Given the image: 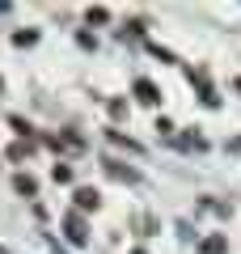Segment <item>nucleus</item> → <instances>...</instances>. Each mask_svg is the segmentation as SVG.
<instances>
[{
    "label": "nucleus",
    "instance_id": "39448f33",
    "mask_svg": "<svg viewBox=\"0 0 241 254\" xmlns=\"http://www.w3.org/2000/svg\"><path fill=\"white\" fill-rule=\"evenodd\" d=\"M106 170H110V178H123V182H135V174L131 170H123L119 161H106Z\"/></svg>",
    "mask_w": 241,
    "mask_h": 254
},
{
    "label": "nucleus",
    "instance_id": "f03ea898",
    "mask_svg": "<svg viewBox=\"0 0 241 254\" xmlns=\"http://www.w3.org/2000/svg\"><path fill=\"white\" fill-rule=\"evenodd\" d=\"M135 93H140V102H148V106H157V102H161V89L152 81H135Z\"/></svg>",
    "mask_w": 241,
    "mask_h": 254
},
{
    "label": "nucleus",
    "instance_id": "7ed1b4c3",
    "mask_svg": "<svg viewBox=\"0 0 241 254\" xmlns=\"http://www.w3.org/2000/svg\"><path fill=\"white\" fill-rule=\"evenodd\" d=\"M13 187H17L21 195H30V199L38 195V182H34V178H26V174H17V178H13Z\"/></svg>",
    "mask_w": 241,
    "mask_h": 254
},
{
    "label": "nucleus",
    "instance_id": "20e7f679",
    "mask_svg": "<svg viewBox=\"0 0 241 254\" xmlns=\"http://www.w3.org/2000/svg\"><path fill=\"white\" fill-rule=\"evenodd\" d=\"M13 43H17V47H34V43H38V30H17Z\"/></svg>",
    "mask_w": 241,
    "mask_h": 254
},
{
    "label": "nucleus",
    "instance_id": "1a4fd4ad",
    "mask_svg": "<svg viewBox=\"0 0 241 254\" xmlns=\"http://www.w3.org/2000/svg\"><path fill=\"white\" fill-rule=\"evenodd\" d=\"M135 254H144V250H135Z\"/></svg>",
    "mask_w": 241,
    "mask_h": 254
},
{
    "label": "nucleus",
    "instance_id": "6e6552de",
    "mask_svg": "<svg viewBox=\"0 0 241 254\" xmlns=\"http://www.w3.org/2000/svg\"><path fill=\"white\" fill-rule=\"evenodd\" d=\"M0 93H4V85H0Z\"/></svg>",
    "mask_w": 241,
    "mask_h": 254
},
{
    "label": "nucleus",
    "instance_id": "0eeeda50",
    "mask_svg": "<svg viewBox=\"0 0 241 254\" xmlns=\"http://www.w3.org/2000/svg\"><path fill=\"white\" fill-rule=\"evenodd\" d=\"M51 178H55V182H72V165L55 161V165H51Z\"/></svg>",
    "mask_w": 241,
    "mask_h": 254
},
{
    "label": "nucleus",
    "instance_id": "423d86ee",
    "mask_svg": "<svg viewBox=\"0 0 241 254\" xmlns=\"http://www.w3.org/2000/svg\"><path fill=\"white\" fill-rule=\"evenodd\" d=\"M68 237H72L76 246H85V229H80V220H76V216H68Z\"/></svg>",
    "mask_w": 241,
    "mask_h": 254
},
{
    "label": "nucleus",
    "instance_id": "f257e3e1",
    "mask_svg": "<svg viewBox=\"0 0 241 254\" xmlns=\"http://www.w3.org/2000/svg\"><path fill=\"white\" fill-rule=\"evenodd\" d=\"M72 199H76L80 212H98V208H102V195H98L93 187H76V195H72Z\"/></svg>",
    "mask_w": 241,
    "mask_h": 254
}]
</instances>
